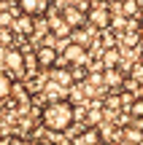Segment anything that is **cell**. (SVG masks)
I'll return each mask as SVG.
<instances>
[{
    "mask_svg": "<svg viewBox=\"0 0 143 145\" xmlns=\"http://www.w3.org/2000/svg\"><path fill=\"white\" fill-rule=\"evenodd\" d=\"M76 121V108L70 99L62 102H46L41 110V126L49 135H65Z\"/></svg>",
    "mask_w": 143,
    "mask_h": 145,
    "instance_id": "cell-1",
    "label": "cell"
},
{
    "mask_svg": "<svg viewBox=\"0 0 143 145\" xmlns=\"http://www.w3.org/2000/svg\"><path fill=\"white\" fill-rule=\"evenodd\" d=\"M5 75L11 78L14 83L24 81L30 72H27V59H24V51L22 48H8V57H5V65H3Z\"/></svg>",
    "mask_w": 143,
    "mask_h": 145,
    "instance_id": "cell-2",
    "label": "cell"
},
{
    "mask_svg": "<svg viewBox=\"0 0 143 145\" xmlns=\"http://www.w3.org/2000/svg\"><path fill=\"white\" fill-rule=\"evenodd\" d=\"M111 8H108V3H89V14H86V24L95 27V30H103L108 32L111 30Z\"/></svg>",
    "mask_w": 143,
    "mask_h": 145,
    "instance_id": "cell-3",
    "label": "cell"
},
{
    "mask_svg": "<svg viewBox=\"0 0 143 145\" xmlns=\"http://www.w3.org/2000/svg\"><path fill=\"white\" fill-rule=\"evenodd\" d=\"M89 51H86L84 46H78V43H73L70 40L68 46H65V51H62V65L65 67H89Z\"/></svg>",
    "mask_w": 143,
    "mask_h": 145,
    "instance_id": "cell-4",
    "label": "cell"
},
{
    "mask_svg": "<svg viewBox=\"0 0 143 145\" xmlns=\"http://www.w3.org/2000/svg\"><path fill=\"white\" fill-rule=\"evenodd\" d=\"M16 11L22 16H30V19H46V14L51 11V3L49 0H19Z\"/></svg>",
    "mask_w": 143,
    "mask_h": 145,
    "instance_id": "cell-5",
    "label": "cell"
},
{
    "mask_svg": "<svg viewBox=\"0 0 143 145\" xmlns=\"http://www.w3.org/2000/svg\"><path fill=\"white\" fill-rule=\"evenodd\" d=\"M35 62H38V70H54L62 65V54L51 46H38L35 48Z\"/></svg>",
    "mask_w": 143,
    "mask_h": 145,
    "instance_id": "cell-6",
    "label": "cell"
},
{
    "mask_svg": "<svg viewBox=\"0 0 143 145\" xmlns=\"http://www.w3.org/2000/svg\"><path fill=\"white\" fill-rule=\"evenodd\" d=\"M49 81L54 83V86H59L62 89V91H70V89H73V72H70V67H65V65H59V67H54L51 70V78H49Z\"/></svg>",
    "mask_w": 143,
    "mask_h": 145,
    "instance_id": "cell-7",
    "label": "cell"
},
{
    "mask_svg": "<svg viewBox=\"0 0 143 145\" xmlns=\"http://www.w3.org/2000/svg\"><path fill=\"white\" fill-rule=\"evenodd\" d=\"M11 30L16 32V35H22L24 38V40H30L32 35H35V19H30V16H16L14 19V27H11Z\"/></svg>",
    "mask_w": 143,
    "mask_h": 145,
    "instance_id": "cell-8",
    "label": "cell"
},
{
    "mask_svg": "<svg viewBox=\"0 0 143 145\" xmlns=\"http://www.w3.org/2000/svg\"><path fill=\"white\" fill-rule=\"evenodd\" d=\"M103 142V135L97 126H84V129L78 132V137H76L70 145H100Z\"/></svg>",
    "mask_w": 143,
    "mask_h": 145,
    "instance_id": "cell-9",
    "label": "cell"
},
{
    "mask_svg": "<svg viewBox=\"0 0 143 145\" xmlns=\"http://www.w3.org/2000/svg\"><path fill=\"white\" fill-rule=\"evenodd\" d=\"M100 62H103V67L105 70H116V67H122V48L119 46H113V48H105V51L100 54Z\"/></svg>",
    "mask_w": 143,
    "mask_h": 145,
    "instance_id": "cell-10",
    "label": "cell"
},
{
    "mask_svg": "<svg viewBox=\"0 0 143 145\" xmlns=\"http://www.w3.org/2000/svg\"><path fill=\"white\" fill-rule=\"evenodd\" d=\"M124 81H127V75H124L119 67L103 72V83H105L108 89H113V91H122V89H124Z\"/></svg>",
    "mask_w": 143,
    "mask_h": 145,
    "instance_id": "cell-11",
    "label": "cell"
},
{
    "mask_svg": "<svg viewBox=\"0 0 143 145\" xmlns=\"http://www.w3.org/2000/svg\"><path fill=\"white\" fill-rule=\"evenodd\" d=\"M14 89H16V83L11 81L5 72H0V102H3V99H8L11 94H14Z\"/></svg>",
    "mask_w": 143,
    "mask_h": 145,
    "instance_id": "cell-12",
    "label": "cell"
},
{
    "mask_svg": "<svg viewBox=\"0 0 143 145\" xmlns=\"http://www.w3.org/2000/svg\"><path fill=\"white\" fill-rule=\"evenodd\" d=\"M70 40H73V43H78V46H89V30H86V27H81V30H73V35H70Z\"/></svg>",
    "mask_w": 143,
    "mask_h": 145,
    "instance_id": "cell-13",
    "label": "cell"
},
{
    "mask_svg": "<svg viewBox=\"0 0 143 145\" xmlns=\"http://www.w3.org/2000/svg\"><path fill=\"white\" fill-rule=\"evenodd\" d=\"M122 14L127 16V19H130V16H135V19H138V16H140V3H135V0L122 3Z\"/></svg>",
    "mask_w": 143,
    "mask_h": 145,
    "instance_id": "cell-14",
    "label": "cell"
},
{
    "mask_svg": "<svg viewBox=\"0 0 143 145\" xmlns=\"http://www.w3.org/2000/svg\"><path fill=\"white\" fill-rule=\"evenodd\" d=\"M103 105H105V108L111 110V113H113V110H119V108H122V91H113V94H108Z\"/></svg>",
    "mask_w": 143,
    "mask_h": 145,
    "instance_id": "cell-15",
    "label": "cell"
},
{
    "mask_svg": "<svg viewBox=\"0 0 143 145\" xmlns=\"http://www.w3.org/2000/svg\"><path fill=\"white\" fill-rule=\"evenodd\" d=\"M127 113H130V118H135V121H140V118H143V99H140V97L132 102V108H130Z\"/></svg>",
    "mask_w": 143,
    "mask_h": 145,
    "instance_id": "cell-16",
    "label": "cell"
},
{
    "mask_svg": "<svg viewBox=\"0 0 143 145\" xmlns=\"http://www.w3.org/2000/svg\"><path fill=\"white\" fill-rule=\"evenodd\" d=\"M124 27H127V16H124V14H113V19H111V30H122L124 32Z\"/></svg>",
    "mask_w": 143,
    "mask_h": 145,
    "instance_id": "cell-17",
    "label": "cell"
},
{
    "mask_svg": "<svg viewBox=\"0 0 143 145\" xmlns=\"http://www.w3.org/2000/svg\"><path fill=\"white\" fill-rule=\"evenodd\" d=\"M70 72H73V81H84L89 78V67H70Z\"/></svg>",
    "mask_w": 143,
    "mask_h": 145,
    "instance_id": "cell-18",
    "label": "cell"
},
{
    "mask_svg": "<svg viewBox=\"0 0 143 145\" xmlns=\"http://www.w3.org/2000/svg\"><path fill=\"white\" fill-rule=\"evenodd\" d=\"M11 145H35V142L27 140V137H11Z\"/></svg>",
    "mask_w": 143,
    "mask_h": 145,
    "instance_id": "cell-19",
    "label": "cell"
}]
</instances>
